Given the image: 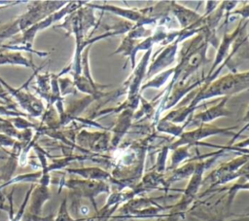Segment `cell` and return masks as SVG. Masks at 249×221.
<instances>
[{
    "mask_svg": "<svg viewBox=\"0 0 249 221\" xmlns=\"http://www.w3.org/2000/svg\"><path fill=\"white\" fill-rule=\"evenodd\" d=\"M69 171L78 173L88 179H104L108 177V173L99 168H79V169H69Z\"/></svg>",
    "mask_w": 249,
    "mask_h": 221,
    "instance_id": "7a4b0ae2",
    "label": "cell"
},
{
    "mask_svg": "<svg viewBox=\"0 0 249 221\" xmlns=\"http://www.w3.org/2000/svg\"><path fill=\"white\" fill-rule=\"evenodd\" d=\"M67 186L78 191L80 194L87 196L89 198L93 199L97 194L101 192H107L109 190L108 186L103 182H95L90 180H84V181H77V180H70L67 182Z\"/></svg>",
    "mask_w": 249,
    "mask_h": 221,
    "instance_id": "6da1fadb",
    "label": "cell"
}]
</instances>
